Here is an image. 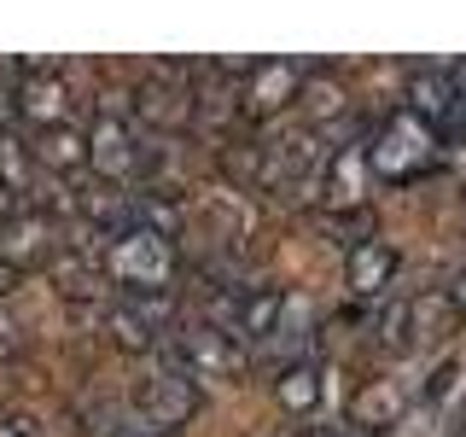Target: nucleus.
I'll use <instances>...</instances> for the list:
<instances>
[{
    "label": "nucleus",
    "mask_w": 466,
    "mask_h": 437,
    "mask_svg": "<svg viewBox=\"0 0 466 437\" xmlns=\"http://www.w3.org/2000/svg\"><path fill=\"white\" fill-rule=\"evenodd\" d=\"M99 269H106V280L116 291H169L175 269H181V251L157 228H123L116 239H106Z\"/></svg>",
    "instance_id": "nucleus-1"
},
{
    "label": "nucleus",
    "mask_w": 466,
    "mask_h": 437,
    "mask_svg": "<svg viewBox=\"0 0 466 437\" xmlns=\"http://www.w3.org/2000/svg\"><path fill=\"white\" fill-rule=\"evenodd\" d=\"M164 361L193 379H239L251 368V344H239L222 320H175Z\"/></svg>",
    "instance_id": "nucleus-2"
},
{
    "label": "nucleus",
    "mask_w": 466,
    "mask_h": 437,
    "mask_svg": "<svg viewBox=\"0 0 466 437\" xmlns=\"http://www.w3.org/2000/svg\"><path fill=\"white\" fill-rule=\"evenodd\" d=\"M437 140H443L437 128H426L420 117L397 111V117L379 123V135L368 146V169L379 181H420L426 169H437Z\"/></svg>",
    "instance_id": "nucleus-3"
},
{
    "label": "nucleus",
    "mask_w": 466,
    "mask_h": 437,
    "mask_svg": "<svg viewBox=\"0 0 466 437\" xmlns=\"http://www.w3.org/2000/svg\"><path fill=\"white\" fill-rule=\"evenodd\" d=\"M175 332V298L169 291H116L106 303V339L128 356L164 350Z\"/></svg>",
    "instance_id": "nucleus-4"
},
{
    "label": "nucleus",
    "mask_w": 466,
    "mask_h": 437,
    "mask_svg": "<svg viewBox=\"0 0 466 437\" xmlns=\"http://www.w3.org/2000/svg\"><path fill=\"white\" fill-rule=\"evenodd\" d=\"M198 408H204L198 379L181 373V368H169V361H157V368L135 385V420L152 426V432H164V437L181 432V426H193Z\"/></svg>",
    "instance_id": "nucleus-5"
},
{
    "label": "nucleus",
    "mask_w": 466,
    "mask_h": 437,
    "mask_svg": "<svg viewBox=\"0 0 466 437\" xmlns=\"http://www.w3.org/2000/svg\"><path fill=\"white\" fill-rule=\"evenodd\" d=\"M146 158H152V146L135 135V123H128L123 111L99 106L94 128H87V169H94L106 187H116V181H135V175H146Z\"/></svg>",
    "instance_id": "nucleus-6"
},
{
    "label": "nucleus",
    "mask_w": 466,
    "mask_h": 437,
    "mask_svg": "<svg viewBox=\"0 0 466 437\" xmlns=\"http://www.w3.org/2000/svg\"><path fill=\"white\" fill-rule=\"evenodd\" d=\"M65 251V233H58L53 210H35V204H18V210L0 222V262L12 274H29V269H47V262Z\"/></svg>",
    "instance_id": "nucleus-7"
},
{
    "label": "nucleus",
    "mask_w": 466,
    "mask_h": 437,
    "mask_svg": "<svg viewBox=\"0 0 466 437\" xmlns=\"http://www.w3.org/2000/svg\"><path fill=\"white\" fill-rule=\"evenodd\" d=\"M135 117L152 128L181 135L193 123V65H152V76L135 87Z\"/></svg>",
    "instance_id": "nucleus-8"
},
{
    "label": "nucleus",
    "mask_w": 466,
    "mask_h": 437,
    "mask_svg": "<svg viewBox=\"0 0 466 437\" xmlns=\"http://www.w3.org/2000/svg\"><path fill=\"white\" fill-rule=\"evenodd\" d=\"M303 70L309 65H298V58H262V65H251V76L239 82V111L251 117V123H268V117H280L286 106H298Z\"/></svg>",
    "instance_id": "nucleus-9"
},
{
    "label": "nucleus",
    "mask_w": 466,
    "mask_h": 437,
    "mask_svg": "<svg viewBox=\"0 0 466 437\" xmlns=\"http://www.w3.org/2000/svg\"><path fill=\"white\" fill-rule=\"evenodd\" d=\"M408 117H420L426 128H437V135H455V128L466 123L461 99H455V82H449V65H414L408 70Z\"/></svg>",
    "instance_id": "nucleus-10"
},
{
    "label": "nucleus",
    "mask_w": 466,
    "mask_h": 437,
    "mask_svg": "<svg viewBox=\"0 0 466 437\" xmlns=\"http://www.w3.org/2000/svg\"><path fill=\"white\" fill-rule=\"evenodd\" d=\"M12 106L29 128H53V123H70V82L58 65H24L18 87H12Z\"/></svg>",
    "instance_id": "nucleus-11"
},
{
    "label": "nucleus",
    "mask_w": 466,
    "mask_h": 437,
    "mask_svg": "<svg viewBox=\"0 0 466 437\" xmlns=\"http://www.w3.org/2000/svg\"><path fill=\"white\" fill-rule=\"evenodd\" d=\"M286 310V291L280 286H239V291H228L222 298V327L233 332L239 344H262L274 332V320H280Z\"/></svg>",
    "instance_id": "nucleus-12"
},
{
    "label": "nucleus",
    "mask_w": 466,
    "mask_h": 437,
    "mask_svg": "<svg viewBox=\"0 0 466 437\" xmlns=\"http://www.w3.org/2000/svg\"><path fill=\"white\" fill-rule=\"evenodd\" d=\"M390 280H397V245H385V239H368V245H356L344 262V286H350V298H361V303H373V298H385Z\"/></svg>",
    "instance_id": "nucleus-13"
},
{
    "label": "nucleus",
    "mask_w": 466,
    "mask_h": 437,
    "mask_svg": "<svg viewBox=\"0 0 466 437\" xmlns=\"http://www.w3.org/2000/svg\"><path fill=\"white\" fill-rule=\"evenodd\" d=\"M309 332H315V310L309 298H298V291H286V310L274 320V332L262 339V356L291 368V361H309Z\"/></svg>",
    "instance_id": "nucleus-14"
},
{
    "label": "nucleus",
    "mask_w": 466,
    "mask_h": 437,
    "mask_svg": "<svg viewBox=\"0 0 466 437\" xmlns=\"http://www.w3.org/2000/svg\"><path fill=\"white\" fill-rule=\"evenodd\" d=\"M298 106H303V123H309V128L339 123V117L350 111V87L339 82V70L309 65V70H303V87H298Z\"/></svg>",
    "instance_id": "nucleus-15"
},
{
    "label": "nucleus",
    "mask_w": 466,
    "mask_h": 437,
    "mask_svg": "<svg viewBox=\"0 0 466 437\" xmlns=\"http://www.w3.org/2000/svg\"><path fill=\"white\" fill-rule=\"evenodd\" d=\"M29 152H35V169H53V175H70L87 164V128L76 123H53V128H35V140H29Z\"/></svg>",
    "instance_id": "nucleus-16"
},
{
    "label": "nucleus",
    "mask_w": 466,
    "mask_h": 437,
    "mask_svg": "<svg viewBox=\"0 0 466 437\" xmlns=\"http://www.w3.org/2000/svg\"><path fill=\"white\" fill-rule=\"evenodd\" d=\"M47 274H53V286H58V298H70V303H94V298H106V269H99V257H82V251H58L47 262Z\"/></svg>",
    "instance_id": "nucleus-17"
},
{
    "label": "nucleus",
    "mask_w": 466,
    "mask_h": 437,
    "mask_svg": "<svg viewBox=\"0 0 466 437\" xmlns=\"http://www.w3.org/2000/svg\"><path fill=\"white\" fill-rule=\"evenodd\" d=\"M70 420H76L82 437H128V432L140 426L135 402H116V397H82V402H70Z\"/></svg>",
    "instance_id": "nucleus-18"
},
{
    "label": "nucleus",
    "mask_w": 466,
    "mask_h": 437,
    "mask_svg": "<svg viewBox=\"0 0 466 437\" xmlns=\"http://www.w3.org/2000/svg\"><path fill=\"white\" fill-rule=\"evenodd\" d=\"M361 164H368V146H332V164H327V193L339 210H361Z\"/></svg>",
    "instance_id": "nucleus-19"
},
{
    "label": "nucleus",
    "mask_w": 466,
    "mask_h": 437,
    "mask_svg": "<svg viewBox=\"0 0 466 437\" xmlns=\"http://www.w3.org/2000/svg\"><path fill=\"white\" fill-rule=\"evenodd\" d=\"M0 193H6L12 204L35 193V152H29V140L24 135H0Z\"/></svg>",
    "instance_id": "nucleus-20"
},
{
    "label": "nucleus",
    "mask_w": 466,
    "mask_h": 437,
    "mask_svg": "<svg viewBox=\"0 0 466 437\" xmlns=\"http://www.w3.org/2000/svg\"><path fill=\"white\" fill-rule=\"evenodd\" d=\"M274 402H280L286 414H309V408L320 402V368L315 361H291V368H280V379H274Z\"/></svg>",
    "instance_id": "nucleus-21"
},
{
    "label": "nucleus",
    "mask_w": 466,
    "mask_h": 437,
    "mask_svg": "<svg viewBox=\"0 0 466 437\" xmlns=\"http://www.w3.org/2000/svg\"><path fill=\"white\" fill-rule=\"evenodd\" d=\"M397 414H402V391L390 385V379H373V385L356 397V426H361V432H379V426H390Z\"/></svg>",
    "instance_id": "nucleus-22"
},
{
    "label": "nucleus",
    "mask_w": 466,
    "mask_h": 437,
    "mask_svg": "<svg viewBox=\"0 0 466 437\" xmlns=\"http://www.w3.org/2000/svg\"><path fill=\"white\" fill-rule=\"evenodd\" d=\"M455 379H461V368H455V356H449V361H437V368L426 373V385H420V402H443L449 391H455Z\"/></svg>",
    "instance_id": "nucleus-23"
},
{
    "label": "nucleus",
    "mask_w": 466,
    "mask_h": 437,
    "mask_svg": "<svg viewBox=\"0 0 466 437\" xmlns=\"http://www.w3.org/2000/svg\"><path fill=\"white\" fill-rule=\"evenodd\" d=\"M0 437H47L29 408H0Z\"/></svg>",
    "instance_id": "nucleus-24"
},
{
    "label": "nucleus",
    "mask_w": 466,
    "mask_h": 437,
    "mask_svg": "<svg viewBox=\"0 0 466 437\" xmlns=\"http://www.w3.org/2000/svg\"><path fill=\"white\" fill-rule=\"evenodd\" d=\"M24 350V320L6 310V303H0V361H12Z\"/></svg>",
    "instance_id": "nucleus-25"
},
{
    "label": "nucleus",
    "mask_w": 466,
    "mask_h": 437,
    "mask_svg": "<svg viewBox=\"0 0 466 437\" xmlns=\"http://www.w3.org/2000/svg\"><path fill=\"white\" fill-rule=\"evenodd\" d=\"M449 82H455V99H461V111H466V58L449 65Z\"/></svg>",
    "instance_id": "nucleus-26"
},
{
    "label": "nucleus",
    "mask_w": 466,
    "mask_h": 437,
    "mask_svg": "<svg viewBox=\"0 0 466 437\" xmlns=\"http://www.w3.org/2000/svg\"><path fill=\"white\" fill-rule=\"evenodd\" d=\"M12 117H18V106H12V87H0V135L12 128Z\"/></svg>",
    "instance_id": "nucleus-27"
},
{
    "label": "nucleus",
    "mask_w": 466,
    "mask_h": 437,
    "mask_svg": "<svg viewBox=\"0 0 466 437\" xmlns=\"http://www.w3.org/2000/svg\"><path fill=\"white\" fill-rule=\"evenodd\" d=\"M12 286H18V274H12L6 262H0V303H6V291H12Z\"/></svg>",
    "instance_id": "nucleus-28"
},
{
    "label": "nucleus",
    "mask_w": 466,
    "mask_h": 437,
    "mask_svg": "<svg viewBox=\"0 0 466 437\" xmlns=\"http://www.w3.org/2000/svg\"><path fill=\"white\" fill-rule=\"evenodd\" d=\"M298 437H350V432H332V426H303Z\"/></svg>",
    "instance_id": "nucleus-29"
},
{
    "label": "nucleus",
    "mask_w": 466,
    "mask_h": 437,
    "mask_svg": "<svg viewBox=\"0 0 466 437\" xmlns=\"http://www.w3.org/2000/svg\"><path fill=\"white\" fill-rule=\"evenodd\" d=\"M449 298H455V310H466V274L455 280V291H449Z\"/></svg>",
    "instance_id": "nucleus-30"
},
{
    "label": "nucleus",
    "mask_w": 466,
    "mask_h": 437,
    "mask_svg": "<svg viewBox=\"0 0 466 437\" xmlns=\"http://www.w3.org/2000/svg\"><path fill=\"white\" fill-rule=\"evenodd\" d=\"M128 437H164V432H152V426H135V432H128Z\"/></svg>",
    "instance_id": "nucleus-31"
},
{
    "label": "nucleus",
    "mask_w": 466,
    "mask_h": 437,
    "mask_svg": "<svg viewBox=\"0 0 466 437\" xmlns=\"http://www.w3.org/2000/svg\"><path fill=\"white\" fill-rule=\"evenodd\" d=\"M461 437H466V426H461Z\"/></svg>",
    "instance_id": "nucleus-32"
}]
</instances>
